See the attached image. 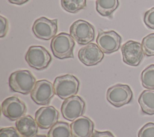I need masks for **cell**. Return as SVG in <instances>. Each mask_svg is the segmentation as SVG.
<instances>
[{
  "label": "cell",
  "mask_w": 154,
  "mask_h": 137,
  "mask_svg": "<svg viewBox=\"0 0 154 137\" xmlns=\"http://www.w3.org/2000/svg\"><path fill=\"white\" fill-rule=\"evenodd\" d=\"M35 83V78L27 70L14 72L8 78V85L11 90L25 95L32 91Z\"/></svg>",
  "instance_id": "obj_1"
},
{
  "label": "cell",
  "mask_w": 154,
  "mask_h": 137,
  "mask_svg": "<svg viewBox=\"0 0 154 137\" xmlns=\"http://www.w3.org/2000/svg\"><path fill=\"white\" fill-rule=\"evenodd\" d=\"M74 39L66 32H60L52 38L51 49L54 55L59 59L73 58Z\"/></svg>",
  "instance_id": "obj_2"
},
{
  "label": "cell",
  "mask_w": 154,
  "mask_h": 137,
  "mask_svg": "<svg viewBox=\"0 0 154 137\" xmlns=\"http://www.w3.org/2000/svg\"><path fill=\"white\" fill-rule=\"evenodd\" d=\"M53 85L55 94L60 99L66 100L78 93L79 81L75 76L67 74L57 77Z\"/></svg>",
  "instance_id": "obj_3"
},
{
  "label": "cell",
  "mask_w": 154,
  "mask_h": 137,
  "mask_svg": "<svg viewBox=\"0 0 154 137\" xmlns=\"http://www.w3.org/2000/svg\"><path fill=\"white\" fill-rule=\"evenodd\" d=\"M25 58L31 67L38 70L46 68L52 61V57L49 52L41 46H30Z\"/></svg>",
  "instance_id": "obj_4"
},
{
  "label": "cell",
  "mask_w": 154,
  "mask_h": 137,
  "mask_svg": "<svg viewBox=\"0 0 154 137\" xmlns=\"http://www.w3.org/2000/svg\"><path fill=\"white\" fill-rule=\"evenodd\" d=\"M70 34L74 40L81 45L90 43L95 37L94 26L88 22L81 19L76 20L71 25Z\"/></svg>",
  "instance_id": "obj_5"
},
{
  "label": "cell",
  "mask_w": 154,
  "mask_h": 137,
  "mask_svg": "<svg viewBox=\"0 0 154 137\" xmlns=\"http://www.w3.org/2000/svg\"><path fill=\"white\" fill-rule=\"evenodd\" d=\"M133 97L130 87L126 84H118L109 87L106 92L107 100L114 106L120 108L129 103Z\"/></svg>",
  "instance_id": "obj_6"
},
{
  "label": "cell",
  "mask_w": 154,
  "mask_h": 137,
  "mask_svg": "<svg viewBox=\"0 0 154 137\" xmlns=\"http://www.w3.org/2000/svg\"><path fill=\"white\" fill-rule=\"evenodd\" d=\"M32 30L36 37L45 40L54 38L58 30V20H51L45 17H41L35 20Z\"/></svg>",
  "instance_id": "obj_7"
},
{
  "label": "cell",
  "mask_w": 154,
  "mask_h": 137,
  "mask_svg": "<svg viewBox=\"0 0 154 137\" xmlns=\"http://www.w3.org/2000/svg\"><path fill=\"white\" fill-rule=\"evenodd\" d=\"M123 62L131 66H138L142 61L144 53L142 44L134 40H129L121 48Z\"/></svg>",
  "instance_id": "obj_8"
},
{
  "label": "cell",
  "mask_w": 154,
  "mask_h": 137,
  "mask_svg": "<svg viewBox=\"0 0 154 137\" xmlns=\"http://www.w3.org/2000/svg\"><path fill=\"white\" fill-rule=\"evenodd\" d=\"M85 108L84 100L78 96H74L64 100L61 106V112L66 120L73 121L82 115Z\"/></svg>",
  "instance_id": "obj_9"
},
{
  "label": "cell",
  "mask_w": 154,
  "mask_h": 137,
  "mask_svg": "<svg viewBox=\"0 0 154 137\" xmlns=\"http://www.w3.org/2000/svg\"><path fill=\"white\" fill-rule=\"evenodd\" d=\"M55 94L54 85L51 82L43 79L36 82L31 92V97L36 104L46 105L49 103Z\"/></svg>",
  "instance_id": "obj_10"
},
{
  "label": "cell",
  "mask_w": 154,
  "mask_h": 137,
  "mask_svg": "<svg viewBox=\"0 0 154 137\" xmlns=\"http://www.w3.org/2000/svg\"><path fill=\"white\" fill-rule=\"evenodd\" d=\"M122 40V37L114 31H99L96 38L97 46L105 53L117 51L120 47Z\"/></svg>",
  "instance_id": "obj_11"
},
{
  "label": "cell",
  "mask_w": 154,
  "mask_h": 137,
  "mask_svg": "<svg viewBox=\"0 0 154 137\" xmlns=\"http://www.w3.org/2000/svg\"><path fill=\"white\" fill-rule=\"evenodd\" d=\"M3 115L11 121L17 120L24 116L26 111L25 104L16 96L5 99L1 104Z\"/></svg>",
  "instance_id": "obj_12"
},
{
  "label": "cell",
  "mask_w": 154,
  "mask_h": 137,
  "mask_svg": "<svg viewBox=\"0 0 154 137\" xmlns=\"http://www.w3.org/2000/svg\"><path fill=\"white\" fill-rule=\"evenodd\" d=\"M78 56L79 61L84 65L93 66L101 62L104 55L96 44L90 43L79 49Z\"/></svg>",
  "instance_id": "obj_13"
},
{
  "label": "cell",
  "mask_w": 154,
  "mask_h": 137,
  "mask_svg": "<svg viewBox=\"0 0 154 137\" xmlns=\"http://www.w3.org/2000/svg\"><path fill=\"white\" fill-rule=\"evenodd\" d=\"M59 113L52 106L39 108L35 114V120L38 126L43 129H48L58 122Z\"/></svg>",
  "instance_id": "obj_14"
},
{
  "label": "cell",
  "mask_w": 154,
  "mask_h": 137,
  "mask_svg": "<svg viewBox=\"0 0 154 137\" xmlns=\"http://www.w3.org/2000/svg\"><path fill=\"white\" fill-rule=\"evenodd\" d=\"M70 129L72 137H91L94 123L89 118L82 116L72 121Z\"/></svg>",
  "instance_id": "obj_15"
},
{
  "label": "cell",
  "mask_w": 154,
  "mask_h": 137,
  "mask_svg": "<svg viewBox=\"0 0 154 137\" xmlns=\"http://www.w3.org/2000/svg\"><path fill=\"white\" fill-rule=\"evenodd\" d=\"M38 124L30 115H24L16 121V128L22 137H34L38 132Z\"/></svg>",
  "instance_id": "obj_16"
},
{
  "label": "cell",
  "mask_w": 154,
  "mask_h": 137,
  "mask_svg": "<svg viewBox=\"0 0 154 137\" xmlns=\"http://www.w3.org/2000/svg\"><path fill=\"white\" fill-rule=\"evenodd\" d=\"M138 101L144 114L154 115V91L144 90L140 95Z\"/></svg>",
  "instance_id": "obj_17"
},
{
  "label": "cell",
  "mask_w": 154,
  "mask_h": 137,
  "mask_svg": "<svg viewBox=\"0 0 154 137\" xmlns=\"http://www.w3.org/2000/svg\"><path fill=\"white\" fill-rule=\"evenodd\" d=\"M119 0H96V11L103 16H109L118 8Z\"/></svg>",
  "instance_id": "obj_18"
},
{
  "label": "cell",
  "mask_w": 154,
  "mask_h": 137,
  "mask_svg": "<svg viewBox=\"0 0 154 137\" xmlns=\"http://www.w3.org/2000/svg\"><path fill=\"white\" fill-rule=\"evenodd\" d=\"M48 137H72L70 126L67 123L58 121L51 127Z\"/></svg>",
  "instance_id": "obj_19"
},
{
  "label": "cell",
  "mask_w": 154,
  "mask_h": 137,
  "mask_svg": "<svg viewBox=\"0 0 154 137\" xmlns=\"http://www.w3.org/2000/svg\"><path fill=\"white\" fill-rule=\"evenodd\" d=\"M63 8L69 13H76L86 7V0H61Z\"/></svg>",
  "instance_id": "obj_20"
},
{
  "label": "cell",
  "mask_w": 154,
  "mask_h": 137,
  "mask_svg": "<svg viewBox=\"0 0 154 137\" xmlns=\"http://www.w3.org/2000/svg\"><path fill=\"white\" fill-rule=\"evenodd\" d=\"M143 86L148 90H154V64L147 67L141 74Z\"/></svg>",
  "instance_id": "obj_21"
},
{
  "label": "cell",
  "mask_w": 154,
  "mask_h": 137,
  "mask_svg": "<svg viewBox=\"0 0 154 137\" xmlns=\"http://www.w3.org/2000/svg\"><path fill=\"white\" fill-rule=\"evenodd\" d=\"M141 44L144 53L146 56H154V33L144 37Z\"/></svg>",
  "instance_id": "obj_22"
},
{
  "label": "cell",
  "mask_w": 154,
  "mask_h": 137,
  "mask_svg": "<svg viewBox=\"0 0 154 137\" xmlns=\"http://www.w3.org/2000/svg\"><path fill=\"white\" fill-rule=\"evenodd\" d=\"M138 137H154V123H147L138 132Z\"/></svg>",
  "instance_id": "obj_23"
},
{
  "label": "cell",
  "mask_w": 154,
  "mask_h": 137,
  "mask_svg": "<svg viewBox=\"0 0 154 137\" xmlns=\"http://www.w3.org/2000/svg\"><path fill=\"white\" fill-rule=\"evenodd\" d=\"M144 22L150 29H154V7L145 12L144 14Z\"/></svg>",
  "instance_id": "obj_24"
},
{
  "label": "cell",
  "mask_w": 154,
  "mask_h": 137,
  "mask_svg": "<svg viewBox=\"0 0 154 137\" xmlns=\"http://www.w3.org/2000/svg\"><path fill=\"white\" fill-rule=\"evenodd\" d=\"M0 137H21V135L14 127H7L1 129Z\"/></svg>",
  "instance_id": "obj_25"
},
{
  "label": "cell",
  "mask_w": 154,
  "mask_h": 137,
  "mask_svg": "<svg viewBox=\"0 0 154 137\" xmlns=\"http://www.w3.org/2000/svg\"><path fill=\"white\" fill-rule=\"evenodd\" d=\"M8 29V20L5 17H3L2 16H0V37L1 38H2L6 35Z\"/></svg>",
  "instance_id": "obj_26"
},
{
  "label": "cell",
  "mask_w": 154,
  "mask_h": 137,
  "mask_svg": "<svg viewBox=\"0 0 154 137\" xmlns=\"http://www.w3.org/2000/svg\"><path fill=\"white\" fill-rule=\"evenodd\" d=\"M91 137H115L109 131H95Z\"/></svg>",
  "instance_id": "obj_27"
},
{
  "label": "cell",
  "mask_w": 154,
  "mask_h": 137,
  "mask_svg": "<svg viewBox=\"0 0 154 137\" xmlns=\"http://www.w3.org/2000/svg\"><path fill=\"white\" fill-rule=\"evenodd\" d=\"M11 4L16 5H22L27 2L29 0H8Z\"/></svg>",
  "instance_id": "obj_28"
},
{
  "label": "cell",
  "mask_w": 154,
  "mask_h": 137,
  "mask_svg": "<svg viewBox=\"0 0 154 137\" xmlns=\"http://www.w3.org/2000/svg\"><path fill=\"white\" fill-rule=\"evenodd\" d=\"M34 137H47L45 135H35V136Z\"/></svg>",
  "instance_id": "obj_29"
}]
</instances>
